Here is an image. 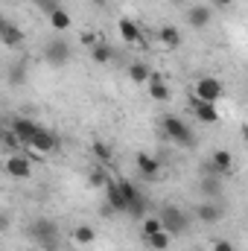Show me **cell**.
Here are the masks:
<instances>
[{
  "label": "cell",
  "mask_w": 248,
  "mask_h": 251,
  "mask_svg": "<svg viewBox=\"0 0 248 251\" xmlns=\"http://www.w3.org/2000/svg\"><path fill=\"white\" fill-rule=\"evenodd\" d=\"M190 102H193V114H196V120H198V123H204V126L219 123V111H216V105H213V102H198L196 97H193Z\"/></svg>",
  "instance_id": "obj_12"
},
{
  "label": "cell",
  "mask_w": 248,
  "mask_h": 251,
  "mask_svg": "<svg viewBox=\"0 0 248 251\" xmlns=\"http://www.w3.org/2000/svg\"><path fill=\"white\" fill-rule=\"evenodd\" d=\"M70 56H73V50H70V44H67L64 38H50L47 47H44V59H47V64H53V67L67 64Z\"/></svg>",
  "instance_id": "obj_7"
},
{
  "label": "cell",
  "mask_w": 248,
  "mask_h": 251,
  "mask_svg": "<svg viewBox=\"0 0 248 251\" xmlns=\"http://www.w3.org/2000/svg\"><path fill=\"white\" fill-rule=\"evenodd\" d=\"M79 41H82V47H88V50H91V47H94V44H99L102 38H99V32L88 29V32H82V35H79Z\"/></svg>",
  "instance_id": "obj_32"
},
{
  "label": "cell",
  "mask_w": 248,
  "mask_h": 251,
  "mask_svg": "<svg viewBox=\"0 0 248 251\" xmlns=\"http://www.w3.org/2000/svg\"><path fill=\"white\" fill-rule=\"evenodd\" d=\"M213 251H237L231 240H213Z\"/></svg>",
  "instance_id": "obj_33"
},
{
  "label": "cell",
  "mask_w": 248,
  "mask_h": 251,
  "mask_svg": "<svg viewBox=\"0 0 248 251\" xmlns=\"http://www.w3.org/2000/svg\"><path fill=\"white\" fill-rule=\"evenodd\" d=\"M117 29H120V38H123L125 44H143V29H140L137 21L120 18V21H117Z\"/></svg>",
  "instance_id": "obj_11"
},
{
  "label": "cell",
  "mask_w": 248,
  "mask_h": 251,
  "mask_svg": "<svg viewBox=\"0 0 248 251\" xmlns=\"http://www.w3.org/2000/svg\"><path fill=\"white\" fill-rule=\"evenodd\" d=\"M175 3H187V0H175Z\"/></svg>",
  "instance_id": "obj_37"
},
{
  "label": "cell",
  "mask_w": 248,
  "mask_h": 251,
  "mask_svg": "<svg viewBox=\"0 0 248 251\" xmlns=\"http://www.w3.org/2000/svg\"><path fill=\"white\" fill-rule=\"evenodd\" d=\"M108 181H114V178H111V173H108V167H94V170L88 173V184H91V187L102 190Z\"/></svg>",
  "instance_id": "obj_23"
},
{
  "label": "cell",
  "mask_w": 248,
  "mask_h": 251,
  "mask_svg": "<svg viewBox=\"0 0 248 251\" xmlns=\"http://www.w3.org/2000/svg\"><path fill=\"white\" fill-rule=\"evenodd\" d=\"M158 231H164V228H161V219H158V216H143V237L158 234Z\"/></svg>",
  "instance_id": "obj_30"
},
{
  "label": "cell",
  "mask_w": 248,
  "mask_h": 251,
  "mask_svg": "<svg viewBox=\"0 0 248 251\" xmlns=\"http://www.w3.org/2000/svg\"><path fill=\"white\" fill-rule=\"evenodd\" d=\"M198 190H201L204 196L216 199V196H222V178H216V176H201V178H198Z\"/></svg>",
  "instance_id": "obj_22"
},
{
  "label": "cell",
  "mask_w": 248,
  "mask_h": 251,
  "mask_svg": "<svg viewBox=\"0 0 248 251\" xmlns=\"http://www.w3.org/2000/svg\"><path fill=\"white\" fill-rule=\"evenodd\" d=\"M149 199H146V193H140L134 201H128V207H125V213L131 216V219H143V216H149Z\"/></svg>",
  "instance_id": "obj_21"
},
{
  "label": "cell",
  "mask_w": 248,
  "mask_h": 251,
  "mask_svg": "<svg viewBox=\"0 0 248 251\" xmlns=\"http://www.w3.org/2000/svg\"><path fill=\"white\" fill-rule=\"evenodd\" d=\"M102 193H105V204L114 210V213H125V199H123V193H120V184L117 181H108L105 187H102Z\"/></svg>",
  "instance_id": "obj_15"
},
{
  "label": "cell",
  "mask_w": 248,
  "mask_h": 251,
  "mask_svg": "<svg viewBox=\"0 0 248 251\" xmlns=\"http://www.w3.org/2000/svg\"><path fill=\"white\" fill-rule=\"evenodd\" d=\"M158 41H161L167 50L181 47V32H178V26H161V29H158Z\"/></svg>",
  "instance_id": "obj_20"
},
{
  "label": "cell",
  "mask_w": 248,
  "mask_h": 251,
  "mask_svg": "<svg viewBox=\"0 0 248 251\" xmlns=\"http://www.w3.org/2000/svg\"><path fill=\"white\" fill-rule=\"evenodd\" d=\"M210 18H213V9H210V6H193V9L187 12V24H190L193 29H204V26L210 24Z\"/></svg>",
  "instance_id": "obj_16"
},
{
  "label": "cell",
  "mask_w": 248,
  "mask_h": 251,
  "mask_svg": "<svg viewBox=\"0 0 248 251\" xmlns=\"http://www.w3.org/2000/svg\"><path fill=\"white\" fill-rule=\"evenodd\" d=\"M0 47H3V38H0Z\"/></svg>",
  "instance_id": "obj_38"
},
{
  "label": "cell",
  "mask_w": 248,
  "mask_h": 251,
  "mask_svg": "<svg viewBox=\"0 0 248 251\" xmlns=\"http://www.w3.org/2000/svg\"><path fill=\"white\" fill-rule=\"evenodd\" d=\"M6 173H9L12 178L24 181V178H29V176H32V161H29L24 152H15V155H9V158H6Z\"/></svg>",
  "instance_id": "obj_8"
},
{
  "label": "cell",
  "mask_w": 248,
  "mask_h": 251,
  "mask_svg": "<svg viewBox=\"0 0 248 251\" xmlns=\"http://www.w3.org/2000/svg\"><path fill=\"white\" fill-rule=\"evenodd\" d=\"M0 146H3L9 155H15V152H21V146H24V143L15 137V131H12V128H0Z\"/></svg>",
  "instance_id": "obj_25"
},
{
  "label": "cell",
  "mask_w": 248,
  "mask_h": 251,
  "mask_svg": "<svg viewBox=\"0 0 248 251\" xmlns=\"http://www.w3.org/2000/svg\"><path fill=\"white\" fill-rule=\"evenodd\" d=\"M9 128L15 131V137L26 146L29 143V137L35 134V128H38V120H32V117H24V114H18V117H12V123H9Z\"/></svg>",
  "instance_id": "obj_9"
},
{
  "label": "cell",
  "mask_w": 248,
  "mask_h": 251,
  "mask_svg": "<svg viewBox=\"0 0 248 251\" xmlns=\"http://www.w3.org/2000/svg\"><path fill=\"white\" fill-rule=\"evenodd\" d=\"M149 97L155 100V102H167L170 100V88H167V82H164V76L161 73H149Z\"/></svg>",
  "instance_id": "obj_17"
},
{
  "label": "cell",
  "mask_w": 248,
  "mask_h": 251,
  "mask_svg": "<svg viewBox=\"0 0 248 251\" xmlns=\"http://www.w3.org/2000/svg\"><path fill=\"white\" fill-rule=\"evenodd\" d=\"M9 82H12V85H24V82H26V67H24V64L12 67V70H9Z\"/></svg>",
  "instance_id": "obj_31"
},
{
  "label": "cell",
  "mask_w": 248,
  "mask_h": 251,
  "mask_svg": "<svg viewBox=\"0 0 248 251\" xmlns=\"http://www.w3.org/2000/svg\"><path fill=\"white\" fill-rule=\"evenodd\" d=\"M117 184H120V193H123V199H125V204L128 201H134L143 190L137 187V184H131V181H125V178H117Z\"/></svg>",
  "instance_id": "obj_29"
},
{
  "label": "cell",
  "mask_w": 248,
  "mask_h": 251,
  "mask_svg": "<svg viewBox=\"0 0 248 251\" xmlns=\"http://www.w3.org/2000/svg\"><path fill=\"white\" fill-rule=\"evenodd\" d=\"M47 18H50V26H53L56 32H67V29H70V24H73V21H70V15L64 12L62 6H59V9H53Z\"/></svg>",
  "instance_id": "obj_24"
},
{
  "label": "cell",
  "mask_w": 248,
  "mask_h": 251,
  "mask_svg": "<svg viewBox=\"0 0 248 251\" xmlns=\"http://www.w3.org/2000/svg\"><path fill=\"white\" fill-rule=\"evenodd\" d=\"M146 240V246L155 251H167L170 249V243H173V237L167 234V231H158V234H149V237H143Z\"/></svg>",
  "instance_id": "obj_26"
},
{
  "label": "cell",
  "mask_w": 248,
  "mask_h": 251,
  "mask_svg": "<svg viewBox=\"0 0 248 251\" xmlns=\"http://www.w3.org/2000/svg\"><path fill=\"white\" fill-rule=\"evenodd\" d=\"M222 94H225V88L216 76H198L196 79V100L198 102H213L216 105L222 100Z\"/></svg>",
  "instance_id": "obj_6"
},
{
  "label": "cell",
  "mask_w": 248,
  "mask_h": 251,
  "mask_svg": "<svg viewBox=\"0 0 248 251\" xmlns=\"http://www.w3.org/2000/svg\"><path fill=\"white\" fill-rule=\"evenodd\" d=\"M234 173V155L228 149H216L210 155V161L201 164V176H216V178H228Z\"/></svg>",
  "instance_id": "obj_4"
},
{
  "label": "cell",
  "mask_w": 248,
  "mask_h": 251,
  "mask_svg": "<svg viewBox=\"0 0 248 251\" xmlns=\"http://www.w3.org/2000/svg\"><path fill=\"white\" fill-rule=\"evenodd\" d=\"M94 6H108V0H91Z\"/></svg>",
  "instance_id": "obj_36"
},
{
  "label": "cell",
  "mask_w": 248,
  "mask_h": 251,
  "mask_svg": "<svg viewBox=\"0 0 248 251\" xmlns=\"http://www.w3.org/2000/svg\"><path fill=\"white\" fill-rule=\"evenodd\" d=\"M0 128H3V126H0Z\"/></svg>",
  "instance_id": "obj_39"
},
{
  "label": "cell",
  "mask_w": 248,
  "mask_h": 251,
  "mask_svg": "<svg viewBox=\"0 0 248 251\" xmlns=\"http://www.w3.org/2000/svg\"><path fill=\"white\" fill-rule=\"evenodd\" d=\"M234 6V0H213V9H228Z\"/></svg>",
  "instance_id": "obj_34"
},
{
  "label": "cell",
  "mask_w": 248,
  "mask_h": 251,
  "mask_svg": "<svg viewBox=\"0 0 248 251\" xmlns=\"http://www.w3.org/2000/svg\"><path fill=\"white\" fill-rule=\"evenodd\" d=\"M88 53H91V59H94L97 64H108V62H114V56H117V53H114V47H111L108 41H99V44H94Z\"/></svg>",
  "instance_id": "obj_19"
},
{
  "label": "cell",
  "mask_w": 248,
  "mask_h": 251,
  "mask_svg": "<svg viewBox=\"0 0 248 251\" xmlns=\"http://www.w3.org/2000/svg\"><path fill=\"white\" fill-rule=\"evenodd\" d=\"M137 173H140V178L155 181V178H161V161L152 158V155H146V152H140L137 155Z\"/></svg>",
  "instance_id": "obj_10"
},
{
  "label": "cell",
  "mask_w": 248,
  "mask_h": 251,
  "mask_svg": "<svg viewBox=\"0 0 248 251\" xmlns=\"http://www.w3.org/2000/svg\"><path fill=\"white\" fill-rule=\"evenodd\" d=\"M0 231H9V216L6 213H0Z\"/></svg>",
  "instance_id": "obj_35"
},
{
  "label": "cell",
  "mask_w": 248,
  "mask_h": 251,
  "mask_svg": "<svg viewBox=\"0 0 248 251\" xmlns=\"http://www.w3.org/2000/svg\"><path fill=\"white\" fill-rule=\"evenodd\" d=\"M97 240V231L91 228V225H79V228H73V243L76 246H91Z\"/></svg>",
  "instance_id": "obj_27"
},
{
  "label": "cell",
  "mask_w": 248,
  "mask_h": 251,
  "mask_svg": "<svg viewBox=\"0 0 248 251\" xmlns=\"http://www.w3.org/2000/svg\"><path fill=\"white\" fill-rule=\"evenodd\" d=\"M0 38H3V47H21L24 44V29L12 21H0Z\"/></svg>",
  "instance_id": "obj_14"
},
{
  "label": "cell",
  "mask_w": 248,
  "mask_h": 251,
  "mask_svg": "<svg viewBox=\"0 0 248 251\" xmlns=\"http://www.w3.org/2000/svg\"><path fill=\"white\" fill-rule=\"evenodd\" d=\"M91 155L97 158L99 167H111V161H114V149H111L105 140H94V143H91Z\"/></svg>",
  "instance_id": "obj_18"
},
{
  "label": "cell",
  "mask_w": 248,
  "mask_h": 251,
  "mask_svg": "<svg viewBox=\"0 0 248 251\" xmlns=\"http://www.w3.org/2000/svg\"><path fill=\"white\" fill-rule=\"evenodd\" d=\"M26 237L35 240L44 251H59V225L47 216H35L26 225Z\"/></svg>",
  "instance_id": "obj_1"
},
{
  "label": "cell",
  "mask_w": 248,
  "mask_h": 251,
  "mask_svg": "<svg viewBox=\"0 0 248 251\" xmlns=\"http://www.w3.org/2000/svg\"><path fill=\"white\" fill-rule=\"evenodd\" d=\"M161 128H164V137H167L170 143H175L178 149H193V146H196V131H193L181 117L167 114V117L161 120Z\"/></svg>",
  "instance_id": "obj_2"
},
{
  "label": "cell",
  "mask_w": 248,
  "mask_h": 251,
  "mask_svg": "<svg viewBox=\"0 0 248 251\" xmlns=\"http://www.w3.org/2000/svg\"><path fill=\"white\" fill-rule=\"evenodd\" d=\"M193 216H196L198 222H204V225H216V222L222 219V207H219L216 201H201V204L193 210Z\"/></svg>",
  "instance_id": "obj_13"
},
{
  "label": "cell",
  "mask_w": 248,
  "mask_h": 251,
  "mask_svg": "<svg viewBox=\"0 0 248 251\" xmlns=\"http://www.w3.org/2000/svg\"><path fill=\"white\" fill-rule=\"evenodd\" d=\"M158 219H161V228L170 234V237H178V234H187L190 231V216L187 210L175 207V204H167L158 210Z\"/></svg>",
  "instance_id": "obj_3"
},
{
  "label": "cell",
  "mask_w": 248,
  "mask_h": 251,
  "mask_svg": "<svg viewBox=\"0 0 248 251\" xmlns=\"http://www.w3.org/2000/svg\"><path fill=\"white\" fill-rule=\"evenodd\" d=\"M59 143H62V140H59L56 131H50L47 126H38L26 146L35 149V155H53V152H59Z\"/></svg>",
  "instance_id": "obj_5"
},
{
  "label": "cell",
  "mask_w": 248,
  "mask_h": 251,
  "mask_svg": "<svg viewBox=\"0 0 248 251\" xmlns=\"http://www.w3.org/2000/svg\"><path fill=\"white\" fill-rule=\"evenodd\" d=\"M149 73H152V70H149L143 62H131L128 64V79H131L134 85H143V82L149 79Z\"/></svg>",
  "instance_id": "obj_28"
}]
</instances>
